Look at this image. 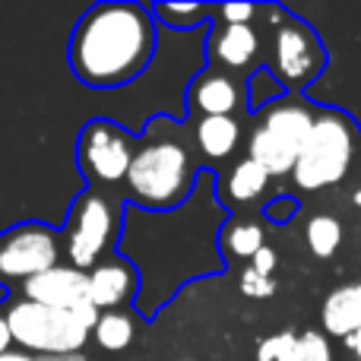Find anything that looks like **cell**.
I'll return each mask as SVG.
<instances>
[{"label":"cell","mask_w":361,"mask_h":361,"mask_svg":"<svg viewBox=\"0 0 361 361\" xmlns=\"http://www.w3.org/2000/svg\"><path fill=\"white\" fill-rule=\"evenodd\" d=\"M89 4H0V238L23 222L61 231L89 190L80 137L92 121H114L133 140L152 118H187V86L209 67L212 25L169 32L159 25L149 73L121 92H95L73 76L67 42Z\"/></svg>","instance_id":"1"},{"label":"cell","mask_w":361,"mask_h":361,"mask_svg":"<svg viewBox=\"0 0 361 361\" xmlns=\"http://www.w3.org/2000/svg\"><path fill=\"white\" fill-rule=\"evenodd\" d=\"M228 219L231 209L219 197V175L212 169L200 171L193 193L178 209L149 212L124 203L114 250L140 276L133 301L140 317H159L190 282L225 273L219 238Z\"/></svg>","instance_id":"2"},{"label":"cell","mask_w":361,"mask_h":361,"mask_svg":"<svg viewBox=\"0 0 361 361\" xmlns=\"http://www.w3.org/2000/svg\"><path fill=\"white\" fill-rule=\"evenodd\" d=\"M159 54V23L146 0H99L73 23L67 63L95 92H121L149 73Z\"/></svg>","instance_id":"3"},{"label":"cell","mask_w":361,"mask_h":361,"mask_svg":"<svg viewBox=\"0 0 361 361\" xmlns=\"http://www.w3.org/2000/svg\"><path fill=\"white\" fill-rule=\"evenodd\" d=\"M200 171L203 169L180 137V121L152 118L133 149L130 171L124 178V200L149 212L178 209L193 193Z\"/></svg>","instance_id":"4"},{"label":"cell","mask_w":361,"mask_h":361,"mask_svg":"<svg viewBox=\"0 0 361 361\" xmlns=\"http://www.w3.org/2000/svg\"><path fill=\"white\" fill-rule=\"evenodd\" d=\"M267 16H273V76L288 89V95H305L311 86H317L326 73V42L307 19L292 13L286 4L263 6Z\"/></svg>","instance_id":"5"},{"label":"cell","mask_w":361,"mask_h":361,"mask_svg":"<svg viewBox=\"0 0 361 361\" xmlns=\"http://www.w3.org/2000/svg\"><path fill=\"white\" fill-rule=\"evenodd\" d=\"M361 140L358 124L339 108H320L311 137L301 146L292 180L301 190H324L345 180L355 162V143Z\"/></svg>","instance_id":"6"},{"label":"cell","mask_w":361,"mask_h":361,"mask_svg":"<svg viewBox=\"0 0 361 361\" xmlns=\"http://www.w3.org/2000/svg\"><path fill=\"white\" fill-rule=\"evenodd\" d=\"M317 108L305 95H286L263 111L260 124L250 130L247 159H254L269 178H288L311 137Z\"/></svg>","instance_id":"7"},{"label":"cell","mask_w":361,"mask_h":361,"mask_svg":"<svg viewBox=\"0 0 361 361\" xmlns=\"http://www.w3.org/2000/svg\"><path fill=\"white\" fill-rule=\"evenodd\" d=\"M124 197L105 187H89L73 203L67 222H63V254L70 267L92 273L102 263V257L111 247H118L121 219H124Z\"/></svg>","instance_id":"8"},{"label":"cell","mask_w":361,"mask_h":361,"mask_svg":"<svg viewBox=\"0 0 361 361\" xmlns=\"http://www.w3.org/2000/svg\"><path fill=\"white\" fill-rule=\"evenodd\" d=\"M6 326H10L13 345L23 352H38L44 358H70L86 349L92 330L82 326L73 311H57L35 301H10L6 307Z\"/></svg>","instance_id":"9"},{"label":"cell","mask_w":361,"mask_h":361,"mask_svg":"<svg viewBox=\"0 0 361 361\" xmlns=\"http://www.w3.org/2000/svg\"><path fill=\"white\" fill-rule=\"evenodd\" d=\"M137 149V140L118 127L114 121H92L80 137V171L86 178L89 187H105L114 190L118 184H124L127 171H130V159Z\"/></svg>","instance_id":"10"},{"label":"cell","mask_w":361,"mask_h":361,"mask_svg":"<svg viewBox=\"0 0 361 361\" xmlns=\"http://www.w3.org/2000/svg\"><path fill=\"white\" fill-rule=\"evenodd\" d=\"M63 247L61 231L44 222H23L0 238V282L32 279L44 269L57 267Z\"/></svg>","instance_id":"11"},{"label":"cell","mask_w":361,"mask_h":361,"mask_svg":"<svg viewBox=\"0 0 361 361\" xmlns=\"http://www.w3.org/2000/svg\"><path fill=\"white\" fill-rule=\"evenodd\" d=\"M23 298L44 307H57V311H76V307L89 305V273L70 267V263L67 267L57 263V267L23 282Z\"/></svg>","instance_id":"12"},{"label":"cell","mask_w":361,"mask_h":361,"mask_svg":"<svg viewBox=\"0 0 361 361\" xmlns=\"http://www.w3.org/2000/svg\"><path fill=\"white\" fill-rule=\"evenodd\" d=\"M241 86L225 70L206 67L187 86V108L200 118H235V108L241 105Z\"/></svg>","instance_id":"13"},{"label":"cell","mask_w":361,"mask_h":361,"mask_svg":"<svg viewBox=\"0 0 361 361\" xmlns=\"http://www.w3.org/2000/svg\"><path fill=\"white\" fill-rule=\"evenodd\" d=\"M140 295V276L127 260H102L89 273V301L105 311H118L121 305H133Z\"/></svg>","instance_id":"14"},{"label":"cell","mask_w":361,"mask_h":361,"mask_svg":"<svg viewBox=\"0 0 361 361\" xmlns=\"http://www.w3.org/2000/svg\"><path fill=\"white\" fill-rule=\"evenodd\" d=\"M260 48V35L254 25H222L216 23L206 42V54L209 63H219L225 70H241L257 57Z\"/></svg>","instance_id":"15"},{"label":"cell","mask_w":361,"mask_h":361,"mask_svg":"<svg viewBox=\"0 0 361 361\" xmlns=\"http://www.w3.org/2000/svg\"><path fill=\"white\" fill-rule=\"evenodd\" d=\"M320 324L324 336L345 339L361 330V295L355 286H339L324 298L320 307Z\"/></svg>","instance_id":"16"},{"label":"cell","mask_w":361,"mask_h":361,"mask_svg":"<svg viewBox=\"0 0 361 361\" xmlns=\"http://www.w3.org/2000/svg\"><path fill=\"white\" fill-rule=\"evenodd\" d=\"M238 140H241V124L238 118H200L193 127V143L197 152L203 159L212 162H222L231 152L238 149Z\"/></svg>","instance_id":"17"},{"label":"cell","mask_w":361,"mask_h":361,"mask_svg":"<svg viewBox=\"0 0 361 361\" xmlns=\"http://www.w3.org/2000/svg\"><path fill=\"white\" fill-rule=\"evenodd\" d=\"M269 180H273V178H269L267 171L254 162V159L244 156L241 162L231 165L228 178L219 180V197H222V203L231 209V200H235V203H250V200H260L263 193H267Z\"/></svg>","instance_id":"18"},{"label":"cell","mask_w":361,"mask_h":361,"mask_svg":"<svg viewBox=\"0 0 361 361\" xmlns=\"http://www.w3.org/2000/svg\"><path fill=\"white\" fill-rule=\"evenodd\" d=\"M152 16L169 32H197L203 25H212L216 4H152Z\"/></svg>","instance_id":"19"},{"label":"cell","mask_w":361,"mask_h":361,"mask_svg":"<svg viewBox=\"0 0 361 361\" xmlns=\"http://www.w3.org/2000/svg\"><path fill=\"white\" fill-rule=\"evenodd\" d=\"M267 244V235L257 222H247V219H228L222 228V238H219V247H222V257H238V260H250L257 250Z\"/></svg>","instance_id":"20"},{"label":"cell","mask_w":361,"mask_h":361,"mask_svg":"<svg viewBox=\"0 0 361 361\" xmlns=\"http://www.w3.org/2000/svg\"><path fill=\"white\" fill-rule=\"evenodd\" d=\"M92 339L99 343V349H105V352H124V349H130V343L137 339V324H133L130 314H124V311H105V314H99Z\"/></svg>","instance_id":"21"},{"label":"cell","mask_w":361,"mask_h":361,"mask_svg":"<svg viewBox=\"0 0 361 361\" xmlns=\"http://www.w3.org/2000/svg\"><path fill=\"white\" fill-rule=\"evenodd\" d=\"M305 244L314 257L330 260L339 250V244H343V222H339L336 216H330V212L311 216L307 219V228H305Z\"/></svg>","instance_id":"22"},{"label":"cell","mask_w":361,"mask_h":361,"mask_svg":"<svg viewBox=\"0 0 361 361\" xmlns=\"http://www.w3.org/2000/svg\"><path fill=\"white\" fill-rule=\"evenodd\" d=\"M288 89L282 86L279 80L273 76V70L267 67V63H257V70H250L247 76V111L250 114H260L267 111L269 105H276L279 99H286Z\"/></svg>","instance_id":"23"},{"label":"cell","mask_w":361,"mask_h":361,"mask_svg":"<svg viewBox=\"0 0 361 361\" xmlns=\"http://www.w3.org/2000/svg\"><path fill=\"white\" fill-rule=\"evenodd\" d=\"M295 345H298V333L295 330H282L267 336L257 345V361H292Z\"/></svg>","instance_id":"24"},{"label":"cell","mask_w":361,"mask_h":361,"mask_svg":"<svg viewBox=\"0 0 361 361\" xmlns=\"http://www.w3.org/2000/svg\"><path fill=\"white\" fill-rule=\"evenodd\" d=\"M292 361H333V352H330L326 336L324 333H317V330L298 333V345H295Z\"/></svg>","instance_id":"25"},{"label":"cell","mask_w":361,"mask_h":361,"mask_svg":"<svg viewBox=\"0 0 361 361\" xmlns=\"http://www.w3.org/2000/svg\"><path fill=\"white\" fill-rule=\"evenodd\" d=\"M298 209H301V203L292 193H279V197H273L269 203H263V219L273 225H288L298 216Z\"/></svg>","instance_id":"26"},{"label":"cell","mask_w":361,"mask_h":361,"mask_svg":"<svg viewBox=\"0 0 361 361\" xmlns=\"http://www.w3.org/2000/svg\"><path fill=\"white\" fill-rule=\"evenodd\" d=\"M257 13L260 6L254 4H216V16L222 19V25H250Z\"/></svg>","instance_id":"27"},{"label":"cell","mask_w":361,"mask_h":361,"mask_svg":"<svg viewBox=\"0 0 361 361\" xmlns=\"http://www.w3.org/2000/svg\"><path fill=\"white\" fill-rule=\"evenodd\" d=\"M241 292L247 295V298H257V301H263V298H269V295L276 292V279H269V276H260V273H254V269H244L241 273Z\"/></svg>","instance_id":"28"},{"label":"cell","mask_w":361,"mask_h":361,"mask_svg":"<svg viewBox=\"0 0 361 361\" xmlns=\"http://www.w3.org/2000/svg\"><path fill=\"white\" fill-rule=\"evenodd\" d=\"M276 263H279V257H276V250L269 247V244H263V247L250 257V269L260 276H269V279H273V273H276Z\"/></svg>","instance_id":"29"},{"label":"cell","mask_w":361,"mask_h":361,"mask_svg":"<svg viewBox=\"0 0 361 361\" xmlns=\"http://www.w3.org/2000/svg\"><path fill=\"white\" fill-rule=\"evenodd\" d=\"M343 343H345V352H349V355L355 358V361H361V330L352 333V336H345Z\"/></svg>","instance_id":"30"},{"label":"cell","mask_w":361,"mask_h":361,"mask_svg":"<svg viewBox=\"0 0 361 361\" xmlns=\"http://www.w3.org/2000/svg\"><path fill=\"white\" fill-rule=\"evenodd\" d=\"M10 349H13V336H10V326H6V317L0 314V355Z\"/></svg>","instance_id":"31"},{"label":"cell","mask_w":361,"mask_h":361,"mask_svg":"<svg viewBox=\"0 0 361 361\" xmlns=\"http://www.w3.org/2000/svg\"><path fill=\"white\" fill-rule=\"evenodd\" d=\"M0 361H44V358L29 355V352H23V349H10V352H4V355H0Z\"/></svg>","instance_id":"32"},{"label":"cell","mask_w":361,"mask_h":361,"mask_svg":"<svg viewBox=\"0 0 361 361\" xmlns=\"http://www.w3.org/2000/svg\"><path fill=\"white\" fill-rule=\"evenodd\" d=\"M4 301H10V286H4V282H0V305H4Z\"/></svg>","instance_id":"33"},{"label":"cell","mask_w":361,"mask_h":361,"mask_svg":"<svg viewBox=\"0 0 361 361\" xmlns=\"http://www.w3.org/2000/svg\"><path fill=\"white\" fill-rule=\"evenodd\" d=\"M44 361H86V358H80V355H70V358H44Z\"/></svg>","instance_id":"34"},{"label":"cell","mask_w":361,"mask_h":361,"mask_svg":"<svg viewBox=\"0 0 361 361\" xmlns=\"http://www.w3.org/2000/svg\"><path fill=\"white\" fill-rule=\"evenodd\" d=\"M352 200H355V206H358V209H361V187H358V190H355V193H352Z\"/></svg>","instance_id":"35"},{"label":"cell","mask_w":361,"mask_h":361,"mask_svg":"<svg viewBox=\"0 0 361 361\" xmlns=\"http://www.w3.org/2000/svg\"><path fill=\"white\" fill-rule=\"evenodd\" d=\"M355 288H358V295H361V282H355Z\"/></svg>","instance_id":"36"},{"label":"cell","mask_w":361,"mask_h":361,"mask_svg":"<svg viewBox=\"0 0 361 361\" xmlns=\"http://www.w3.org/2000/svg\"><path fill=\"white\" fill-rule=\"evenodd\" d=\"M180 361H193V358H180Z\"/></svg>","instance_id":"37"},{"label":"cell","mask_w":361,"mask_h":361,"mask_svg":"<svg viewBox=\"0 0 361 361\" xmlns=\"http://www.w3.org/2000/svg\"><path fill=\"white\" fill-rule=\"evenodd\" d=\"M358 212H361V209H358Z\"/></svg>","instance_id":"38"}]
</instances>
